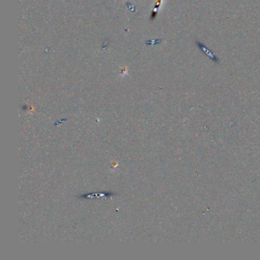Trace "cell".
<instances>
[{
	"instance_id": "6da1fadb",
	"label": "cell",
	"mask_w": 260,
	"mask_h": 260,
	"mask_svg": "<svg viewBox=\"0 0 260 260\" xmlns=\"http://www.w3.org/2000/svg\"><path fill=\"white\" fill-rule=\"evenodd\" d=\"M197 45H198V47H199V48L201 49V51H203V52L205 53V54H207V55L209 56L210 58H211V59L214 60L218 61V59H216V57H215L214 55V54H212L211 51H210L209 50H208L206 47H205V46L202 44V43L197 41Z\"/></svg>"
}]
</instances>
